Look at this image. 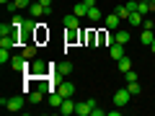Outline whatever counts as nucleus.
Returning <instances> with one entry per match:
<instances>
[{
  "mask_svg": "<svg viewBox=\"0 0 155 116\" xmlns=\"http://www.w3.org/2000/svg\"><path fill=\"white\" fill-rule=\"evenodd\" d=\"M57 93H60L62 98H72V93H75V85H72L70 80H60V85H57Z\"/></svg>",
  "mask_w": 155,
  "mask_h": 116,
  "instance_id": "obj_7",
  "label": "nucleus"
},
{
  "mask_svg": "<svg viewBox=\"0 0 155 116\" xmlns=\"http://www.w3.org/2000/svg\"><path fill=\"white\" fill-rule=\"evenodd\" d=\"M127 21H129V26H140V23L145 21V16H142L140 11H134V13H129V18H127Z\"/></svg>",
  "mask_w": 155,
  "mask_h": 116,
  "instance_id": "obj_19",
  "label": "nucleus"
},
{
  "mask_svg": "<svg viewBox=\"0 0 155 116\" xmlns=\"http://www.w3.org/2000/svg\"><path fill=\"white\" fill-rule=\"evenodd\" d=\"M0 3H3V5H11V3H13V0H0Z\"/></svg>",
  "mask_w": 155,
  "mask_h": 116,
  "instance_id": "obj_33",
  "label": "nucleus"
},
{
  "mask_svg": "<svg viewBox=\"0 0 155 116\" xmlns=\"http://www.w3.org/2000/svg\"><path fill=\"white\" fill-rule=\"evenodd\" d=\"M119 70H122V72H127V70H132V60H129L127 54H124L122 60H119Z\"/></svg>",
  "mask_w": 155,
  "mask_h": 116,
  "instance_id": "obj_26",
  "label": "nucleus"
},
{
  "mask_svg": "<svg viewBox=\"0 0 155 116\" xmlns=\"http://www.w3.org/2000/svg\"><path fill=\"white\" fill-rule=\"evenodd\" d=\"M116 44H129V31L127 28H116Z\"/></svg>",
  "mask_w": 155,
  "mask_h": 116,
  "instance_id": "obj_16",
  "label": "nucleus"
},
{
  "mask_svg": "<svg viewBox=\"0 0 155 116\" xmlns=\"http://www.w3.org/2000/svg\"><path fill=\"white\" fill-rule=\"evenodd\" d=\"M75 101H72V98H65V101H62V106H60V114L62 116H70V114H75Z\"/></svg>",
  "mask_w": 155,
  "mask_h": 116,
  "instance_id": "obj_10",
  "label": "nucleus"
},
{
  "mask_svg": "<svg viewBox=\"0 0 155 116\" xmlns=\"http://www.w3.org/2000/svg\"><path fill=\"white\" fill-rule=\"evenodd\" d=\"M39 3H41V5H44L47 16H49V13H52V0H39Z\"/></svg>",
  "mask_w": 155,
  "mask_h": 116,
  "instance_id": "obj_31",
  "label": "nucleus"
},
{
  "mask_svg": "<svg viewBox=\"0 0 155 116\" xmlns=\"http://www.w3.org/2000/svg\"><path fill=\"white\" fill-rule=\"evenodd\" d=\"M34 34H36V41H44V39H49V31H44V23H39V28H36Z\"/></svg>",
  "mask_w": 155,
  "mask_h": 116,
  "instance_id": "obj_25",
  "label": "nucleus"
},
{
  "mask_svg": "<svg viewBox=\"0 0 155 116\" xmlns=\"http://www.w3.org/2000/svg\"><path fill=\"white\" fill-rule=\"evenodd\" d=\"M62 101H65V98H62V95L57 93V90H54V93H49V106H54V108H60V106H62Z\"/></svg>",
  "mask_w": 155,
  "mask_h": 116,
  "instance_id": "obj_22",
  "label": "nucleus"
},
{
  "mask_svg": "<svg viewBox=\"0 0 155 116\" xmlns=\"http://www.w3.org/2000/svg\"><path fill=\"white\" fill-rule=\"evenodd\" d=\"M85 5H88V8H93V5H96V0H85Z\"/></svg>",
  "mask_w": 155,
  "mask_h": 116,
  "instance_id": "obj_32",
  "label": "nucleus"
},
{
  "mask_svg": "<svg viewBox=\"0 0 155 116\" xmlns=\"http://www.w3.org/2000/svg\"><path fill=\"white\" fill-rule=\"evenodd\" d=\"M93 108H96V101L88 98V101H80V103L75 106V114L78 116H91V114H93Z\"/></svg>",
  "mask_w": 155,
  "mask_h": 116,
  "instance_id": "obj_6",
  "label": "nucleus"
},
{
  "mask_svg": "<svg viewBox=\"0 0 155 116\" xmlns=\"http://www.w3.org/2000/svg\"><path fill=\"white\" fill-rule=\"evenodd\" d=\"M11 23H13V28H16V31H21V28H23V23H26V21H23L21 16H13V21H11Z\"/></svg>",
  "mask_w": 155,
  "mask_h": 116,
  "instance_id": "obj_29",
  "label": "nucleus"
},
{
  "mask_svg": "<svg viewBox=\"0 0 155 116\" xmlns=\"http://www.w3.org/2000/svg\"><path fill=\"white\" fill-rule=\"evenodd\" d=\"M26 98H28V103H41V101H44V93H41V90H31V93H28L26 95Z\"/></svg>",
  "mask_w": 155,
  "mask_h": 116,
  "instance_id": "obj_18",
  "label": "nucleus"
},
{
  "mask_svg": "<svg viewBox=\"0 0 155 116\" xmlns=\"http://www.w3.org/2000/svg\"><path fill=\"white\" fill-rule=\"evenodd\" d=\"M28 5H31V0H13L8 8H11V11H21V8H28Z\"/></svg>",
  "mask_w": 155,
  "mask_h": 116,
  "instance_id": "obj_21",
  "label": "nucleus"
},
{
  "mask_svg": "<svg viewBox=\"0 0 155 116\" xmlns=\"http://www.w3.org/2000/svg\"><path fill=\"white\" fill-rule=\"evenodd\" d=\"M78 39H83L80 28H65V41H67V44H75Z\"/></svg>",
  "mask_w": 155,
  "mask_h": 116,
  "instance_id": "obj_11",
  "label": "nucleus"
},
{
  "mask_svg": "<svg viewBox=\"0 0 155 116\" xmlns=\"http://www.w3.org/2000/svg\"><path fill=\"white\" fill-rule=\"evenodd\" d=\"M83 41H85V47H98V31H96V28H85Z\"/></svg>",
  "mask_w": 155,
  "mask_h": 116,
  "instance_id": "obj_8",
  "label": "nucleus"
},
{
  "mask_svg": "<svg viewBox=\"0 0 155 116\" xmlns=\"http://www.w3.org/2000/svg\"><path fill=\"white\" fill-rule=\"evenodd\" d=\"M150 3H153V5H155V0H150Z\"/></svg>",
  "mask_w": 155,
  "mask_h": 116,
  "instance_id": "obj_35",
  "label": "nucleus"
},
{
  "mask_svg": "<svg viewBox=\"0 0 155 116\" xmlns=\"http://www.w3.org/2000/svg\"><path fill=\"white\" fill-rule=\"evenodd\" d=\"M11 49H5V47H0V65H11Z\"/></svg>",
  "mask_w": 155,
  "mask_h": 116,
  "instance_id": "obj_20",
  "label": "nucleus"
},
{
  "mask_svg": "<svg viewBox=\"0 0 155 116\" xmlns=\"http://www.w3.org/2000/svg\"><path fill=\"white\" fill-rule=\"evenodd\" d=\"M101 18H104V16H101V11H98V8H91V11H88V21H93V23H98L101 21Z\"/></svg>",
  "mask_w": 155,
  "mask_h": 116,
  "instance_id": "obj_24",
  "label": "nucleus"
},
{
  "mask_svg": "<svg viewBox=\"0 0 155 116\" xmlns=\"http://www.w3.org/2000/svg\"><path fill=\"white\" fill-rule=\"evenodd\" d=\"M44 5H41V3H31V5H28V16H34V18H39V16H44Z\"/></svg>",
  "mask_w": 155,
  "mask_h": 116,
  "instance_id": "obj_14",
  "label": "nucleus"
},
{
  "mask_svg": "<svg viewBox=\"0 0 155 116\" xmlns=\"http://www.w3.org/2000/svg\"><path fill=\"white\" fill-rule=\"evenodd\" d=\"M28 65H31V60H28L26 54H16V57H11V67H13L16 72H26Z\"/></svg>",
  "mask_w": 155,
  "mask_h": 116,
  "instance_id": "obj_3",
  "label": "nucleus"
},
{
  "mask_svg": "<svg viewBox=\"0 0 155 116\" xmlns=\"http://www.w3.org/2000/svg\"><path fill=\"white\" fill-rule=\"evenodd\" d=\"M116 16H119V18H122V21H124V18H129V13H134V11H129V8L127 5H119V8H116Z\"/></svg>",
  "mask_w": 155,
  "mask_h": 116,
  "instance_id": "obj_27",
  "label": "nucleus"
},
{
  "mask_svg": "<svg viewBox=\"0 0 155 116\" xmlns=\"http://www.w3.org/2000/svg\"><path fill=\"white\" fill-rule=\"evenodd\" d=\"M140 41H142L145 47H150V44L155 41V31H153V28H145V31H142V36H140Z\"/></svg>",
  "mask_w": 155,
  "mask_h": 116,
  "instance_id": "obj_15",
  "label": "nucleus"
},
{
  "mask_svg": "<svg viewBox=\"0 0 155 116\" xmlns=\"http://www.w3.org/2000/svg\"><path fill=\"white\" fill-rule=\"evenodd\" d=\"M129 98H132V93H129L127 88L116 90V93H114V106H119V108H127V106H129Z\"/></svg>",
  "mask_w": 155,
  "mask_h": 116,
  "instance_id": "obj_5",
  "label": "nucleus"
},
{
  "mask_svg": "<svg viewBox=\"0 0 155 116\" xmlns=\"http://www.w3.org/2000/svg\"><path fill=\"white\" fill-rule=\"evenodd\" d=\"M119 21H122V18L116 16V13H114V11H111V13H109V16H106V18H104V23H106V28H109V31H116V28H119Z\"/></svg>",
  "mask_w": 155,
  "mask_h": 116,
  "instance_id": "obj_9",
  "label": "nucleus"
},
{
  "mask_svg": "<svg viewBox=\"0 0 155 116\" xmlns=\"http://www.w3.org/2000/svg\"><path fill=\"white\" fill-rule=\"evenodd\" d=\"M127 90L132 95H140V93H142V85H140V83H127Z\"/></svg>",
  "mask_w": 155,
  "mask_h": 116,
  "instance_id": "obj_28",
  "label": "nucleus"
},
{
  "mask_svg": "<svg viewBox=\"0 0 155 116\" xmlns=\"http://www.w3.org/2000/svg\"><path fill=\"white\" fill-rule=\"evenodd\" d=\"M23 54H26L28 60H34V57H36V41H31V44L23 47Z\"/></svg>",
  "mask_w": 155,
  "mask_h": 116,
  "instance_id": "obj_23",
  "label": "nucleus"
},
{
  "mask_svg": "<svg viewBox=\"0 0 155 116\" xmlns=\"http://www.w3.org/2000/svg\"><path fill=\"white\" fill-rule=\"evenodd\" d=\"M109 57L119 62V60L124 57V44H116V41H114V44H111V49H109Z\"/></svg>",
  "mask_w": 155,
  "mask_h": 116,
  "instance_id": "obj_12",
  "label": "nucleus"
},
{
  "mask_svg": "<svg viewBox=\"0 0 155 116\" xmlns=\"http://www.w3.org/2000/svg\"><path fill=\"white\" fill-rule=\"evenodd\" d=\"M72 72V62L70 60H62L60 65H54V72H52V75L57 77V80H62V77H67Z\"/></svg>",
  "mask_w": 155,
  "mask_h": 116,
  "instance_id": "obj_4",
  "label": "nucleus"
},
{
  "mask_svg": "<svg viewBox=\"0 0 155 116\" xmlns=\"http://www.w3.org/2000/svg\"><path fill=\"white\" fill-rule=\"evenodd\" d=\"M88 11H91V8L85 5V0H83V3H78V5L72 8V13H75L78 18H83V16H88Z\"/></svg>",
  "mask_w": 155,
  "mask_h": 116,
  "instance_id": "obj_17",
  "label": "nucleus"
},
{
  "mask_svg": "<svg viewBox=\"0 0 155 116\" xmlns=\"http://www.w3.org/2000/svg\"><path fill=\"white\" fill-rule=\"evenodd\" d=\"M153 31H155V23H153Z\"/></svg>",
  "mask_w": 155,
  "mask_h": 116,
  "instance_id": "obj_36",
  "label": "nucleus"
},
{
  "mask_svg": "<svg viewBox=\"0 0 155 116\" xmlns=\"http://www.w3.org/2000/svg\"><path fill=\"white\" fill-rule=\"evenodd\" d=\"M78 21H80V18H78L75 13H67L62 23H65V28H80V23H78Z\"/></svg>",
  "mask_w": 155,
  "mask_h": 116,
  "instance_id": "obj_13",
  "label": "nucleus"
},
{
  "mask_svg": "<svg viewBox=\"0 0 155 116\" xmlns=\"http://www.w3.org/2000/svg\"><path fill=\"white\" fill-rule=\"evenodd\" d=\"M124 80H127V83H137V72H134V70H127V72H124Z\"/></svg>",
  "mask_w": 155,
  "mask_h": 116,
  "instance_id": "obj_30",
  "label": "nucleus"
},
{
  "mask_svg": "<svg viewBox=\"0 0 155 116\" xmlns=\"http://www.w3.org/2000/svg\"><path fill=\"white\" fill-rule=\"evenodd\" d=\"M52 72H54V65H47L44 60H34L31 65H28L26 75L28 77H47V75H52Z\"/></svg>",
  "mask_w": 155,
  "mask_h": 116,
  "instance_id": "obj_1",
  "label": "nucleus"
},
{
  "mask_svg": "<svg viewBox=\"0 0 155 116\" xmlns=\"http://www.w3.org/2000/svg\"><path fill=\"white\" fill-rule=\"evenodd\" d=\"M150 49H153V54H155V41H153V44H150Z\"/></svg>",
  "mask_w": 155,
  "mask_h": 116,
  "instance_id": "obj_34",
  "label": "nucleus"
},
{
  "mask_svg": "<svg viewBox=\"0 0 155 116\" xmlns=\"http://www.w3.org/2000/svg\"><path fill=\"white\" fill-rule=\"evenodd\" d=\"M26 95H16V98H0V106H3V108H5V111H21L23 108V106H26Z\"/></svg>",
  "mask_w": 155,
  "mask_h": 116,
  "instance_id": "obj_2",
  "label": "nucleus"
}]
</instances>
